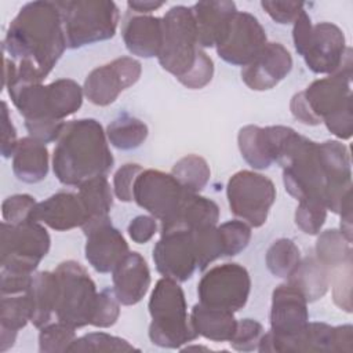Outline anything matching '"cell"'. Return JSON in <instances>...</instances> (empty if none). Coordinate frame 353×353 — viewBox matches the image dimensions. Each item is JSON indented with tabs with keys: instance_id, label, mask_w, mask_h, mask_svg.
Here are the masks:
<instances>
[{
	"instance_id": "cell-29",
	"label": "cell",
	"mask_w": 353,
	"mask_h": 353,
	"mask_svg": "<svg viewBox=\"0 0 353 353\" xmlns=\"http://www.w3.org/2000/svg\"><path fill=\"white\" fill-rule=\"evenodd\" d=\"M309 302L323 298L330 287V270L314 254L301 259L298 268L287 279Z\"/></svg>"
},
{
	"instance_id": "cell-11",
	"label": "cell",
	"mask_w": 353,
	"mask_h": 353,
	"mask_svg": "<svg viewBox=\"0 0 353 353\" xmlns=\"http://www.w3.org/2000/svg\"><path fill=\"white\" fill-rule=\"evenodd\" d=\"M250 291L251 279L248 270L234 262L211 268L197 284V295L201 305L232 313L245 306Z\"/></svg>"
},
{
	"instance_id": "cell-3",
	"label": "cell",
	"mask_w": 353,
	"mask_h": 353,
	"mask_svg": "<svg viewBox=\"0 0 353 353\" xmlns=\"http://www.w3.org/2000/svg\"><path fill=\"white\" fill-rule=\"evenodd\" d=\"M114 159L109 149L106 132L95 119L66 121L52 153V171L68 186L106 175Z\"/></svg>"
},
{
	"instance_id": "cell-42",
	"label": "cell",
	"mask_w": 353,
	"mask_h": 353,
	"mask_svg": "<svg viewBox=\"0 0 353 353\" xmlns=\"http://www.w3.org/2000/svg\"><path fill=\"white\" fill-rule=\"evenodd\" d=\"M327 207L320 201H299L295 210V225L305 234H319L327 219Z\"/></svg>"
},
{
	"instance_id": "cell-15",
	"label": "cell",
	"mask_w": 353,
	"mask_h": 353,
	"mask_svg": "<svg viewBox=\"0 0 353 353\" xmlns=\"http://www.w3.org/2000/svg\"><path fill=\"white\" fill-rule=\"evenodd\" d=\"M153 261L164 277L178 283L189 280L197 269L192 232L185 228L160 230V239L153 247Z\"/></svg>"
},
{
	"instance_id": "cell-36",
	"label": "cell",
	"mask_w": 353,
	"mask_h": 353,
	"mask_svg": "<svg viewBox=\"0 0 353 353\" xmlns=\"http://www.w3.org/2000/svg\"><path fill=\"white\" fill-rule=\"evenodd\" d=\"M301 251L298 245L285 237L277 239L266 251V266L269 272L280 279H288L301 262Z\"/></svg>"
},
{
	"instance_id": "cell-26",
	"label": "cell",
	"mask_w": 353,
	"mask_h": 353,
	"mask_svg": "<svg viewBox=\"0 0 353 353\" xmlns=\"http://www.w3.org/2000/svg\"><path fill=\"white\" fill-rule=\"evenodd\" d=\"M12 172L22 182H41L48 174V149L46 143L32 137L21 138L12 154Z\"/></svg>"
},
{
	"instance_id": "cell-43",
	"label": "cell",
	"mask_w": 353,
	"mask_h": 353,
	"mask_svg": "<svg viewBox=\"0 0 353 353\" xmlns=\"http://www.w3.org/2000/svg\"><path fill=\"white\" fill-rule=\"evenodd\" d=\"M352 265L353 262H347L330 270L334 303L346 313L352 312Z\"/></svg>"
},
{
	"instance_id": "cell-6",
	"label": "cell",
	"mask_w": 353,
	"mask_h": 353,
	"mask_svg": "<svg viewBox=\"0 0 353 353\" xmlns=\"http://www.w3.org/2000/svg\"><path fill=\"white\" fill-rule=\"evenodd\" d=\"M68 48L109 40L116 34L120 11L110 0L57 1Z\"/></svg>"
},
{
	"instance_id": "cell-32",
	"label": "cell",
	"mask_w": 353,
	"mask_h": 353,
	"mask_svg": "<svg viewBox=\"0 0 353 353\" xmlns=\"http://www.w3.org/2000/svg\"><path fill=\"white\" fill-rule=\"evenodd\" d=\"M106 138L112 146L120 150H132L139 148L148 138V125L128 114L121 113L106 127Z\"/></svg>"
},
{
	"instance_id": "cell-9",
	"label": "cell",
	"mask_w": 353,
	"mask_h": 353,
	"mask_svg": "<svg viewBox=\"0 0 353 353\" xmlns=\"http://www.w3.org/2000/svg\"><path fill=\"white\" fill-rule=\"evenodd\" d=\"M58 280L55 316L73 328L91 324L98 291L85 268L76 261H63L54 270Z\"/></svg>"
},
{
	"instance_id": "cell-16",
	"label": "cell",
	"mask_w": 353,
	"mask_h": 353,
	"mask_svg": "<svg viewBox=\"0 0 353 353\" xmlns=\"http://www.w3.org/2000/svg\"><path fill=\"white\" fill-rule=\"evenodd\" d=\"M85 236L84 254L88 263L98 273H109L130 252L128 243L110 218L90 219L83 226Z\"/></svg>"
},
{
	"instance_id": "cell-39",
	"label": "cell",
	"mask_w": 353,
	"mask_h": 353,
	"mask_svg": "<svg viewBox=\"0 0 353 353\" xmlns=\"http://www.w3.org/2000/svg\"><path fill=\"white\" fill-rule=\"evenodd\" d=\"M76 328L62 323H48L39 332V352L41 353H63L76 339Z\"/></svg>"
},
{
	"instance_id": "cell-34",
	"label": "cell",
	"mask_w": 353,
	"mask_h": 353,
	"mask_svg": "<svg viewBox=\"0 0 353 353\" xmlns=\"http://www.w3.org/2000/svg\"><path fill=\"white\" fill-rule=\"evenodd\" d=\"M314 255L328 270H332L343 263L353 262L352 243L345 239L339 229H327L319 233Z\"/></svg>"
},
{
	"instance_id": "cell-37",
	"label": "cell",
	"mask_w": 353,
	"mask_h": 353,
	"mask_svg": "<svg viewBox=\"0 0 353 353\" xmlns=\"http://www.w3.org/2000/svg\"><path fill=\"white\" fill-rule=\"evenodd\" d=\"M190 232L196 250L197 269L205 270L210 266V263L223 256V243L221 232L216 225L192 229Z\"/></svg>"
},
{
	"instance_id": "cell-27",
	"label": "cell",
	"mask_w": 353,
	"mask_h": 353,
	"mask_svg": "<svg viewBox=\"0 0 353 353\" xmlns=\"http://www.w3.org/2000/svg\"><path fill=\"white\" fill-rule=\"evenodd\" d=\"M219 221L218 204L199 193H188L182 201V205L176 215L167 223L161 225V230L172 228L197 229L203 226L216 225Z\"/></svg>"
},
{
	"instance_id": "cell-8",
	"label": "cell",
	"mask_w": 353,
	"mask_h": 353,
	"mask_svg": "<svg viewBox=\"0 0 353 353\" xmlns=\"http://www.w3.org/2000/svg\"><path fill=\"white\" fill-rule=\"evenodd\" d=\"M51 239L40 222L1 223L0 273L32 276L41 259L48 254Z\"/></svg>"
},
{
	"instance_id": "cell-53",
	"label": "cell",
	"mask_w": 353,
	"mask_h": 353,
	"mask_svg": "<svg viewBox=\"0 0 353 353\" xmlns=\"http://www.w3.org/2000/svg\"><path fill=\"white\" fill-rule=\"evenodd\" d=\"M341 215V223H339V232L345 236L347 241L352 243L353 237V225H352V196L345 200V203L341 207L339 211Z\"/></svg>"
},
{
	"instance_id": "cell-41",
	"label": "cell",
	"mask_w": 353,
	"mask_h": 353,
	"mask_svg": "<svg viewBox=\"0 0 353 353\" xmlns=\"http://www.w3.org/2000/svg\"><path fill=\"white\" fill-rule=\"evenodd\" d=\"M223 243V256H234L247 248L251 240V226L244 221L230 219L218 226Z\"/></svg>"
},
{
	"instance_id": "cell-51",
	"label": "cell",
	"mask_w": 353,
	"mask_h": 353,
	"mask_svg": "<svg viewBox=\"0 0 353 353\" xmlns=\"http://www.w3.org/2000/svg\"><path fill=\"white\" fill-rule=\"evenodd\" d=\"M18 138H17V130L11 121L10 112L7 102H1V146L0 152L4 159H8L14 154L17 145H18Z\"/></svg>"
},
{
	"instance_id": "cell-28",
	"label": "cell",
	"mask_w": 353,
	"mask_h": 353,
	"mask_svg": "<svg viewBox=\"0 0 353 353\" xmlns=\"http://www.w3.org/2000/svg\"><path fill=\"white\" fill-rule=\"evenodd\" d=\"M190 323L199 336L214 342H229L237 327L232 312L208 307L200 302L192 307Z\"/></svg>"
},
{
	"instance_id": "cell-13",
	"label": "cell",
	"mask_w": 353,
	"mask_h": 353,
	"mask_svg": "<svg viewBox=\"0 0 353 353\" xmlns=\"http://www.w3.org/2000/svg\"><path fill=\"white\" fill-rule=\"evenodd\" d=\"M188 193L171 172L148 168L137 176L132 199L163 225L176 215Z\"/></svg>"
},
{
	"instance_id": "cell-21",
	"label": "cell",
	"mask_w": 353,
	"mask_h": 353,
	"mask_svg": "<svg viewBox=\"0 0 353 353\" xmlns=\"http://www.w3.org/2000/svg\"><path fill=\"white\" fill-rule=\"evenodd\" d=\"M88 219V214L76 193L58 192L36 204L30 221L40 222L57 232H66L81 228Z\"/></svg>"
},
{
	"instance_id": "cell-38",
	"label": "cell",
	"mask_w": 353,
	"mask_h": 353,
	"mask_svg": "<svg viewBox=\"0 0 353 353\" xmlns=\"http://www.w3.org/2000/svg\"><path fill=\"white\" fill-rule=\"evenodd\" d=\"M30 321V309L25 292L15 295H1L0 330L17 332Z\"/></svg>"
},
{
	"instance_id": "cell-47",
	"label": "cell",
	"mask_w": 353,
	"mask_h": 353,
	"mask_svg": "<svg viewBox=\"0 0 353 353\" xmlns=\"http://www.w3.org/2000/svg\"><path fill=\"white\" fill-rule=\"evenodd\" d=\"M142 165L137 163H127L123 164L113 175V193L114 196L123 201V203H130L132 201V189H134V182L139 172L142 171Z\"/></svg>"
},
{
	"instance_id": "cell-31",
	"label": "cell",
	"mask_w": 353,
	"mask_h": 353,
	"mask_svg": "<svg viewBox=\"0 0 353 353\" xmlns=\"http://www.w3.org/2000/svg\"><path fill=\"white\" fill-rule=\"evenodd\" d=\"M84 91L80 84L72 79H58L47 84V105L50 116L54 120L63 121L74 114L83 103Z\"/></svg>"
},
{
	"instance_id": "cell-40",
	"label": "cell",
	"mask_w": 353,
	"mask_h": 353,
	"mask_svg": "<svg viewBox=\"0 0 353 353\" xmlns=\"http://www.w3.org/2000/svg\"><path fill=\"white\" fill-rule=\"evenodd\" d=\"M139 350L128 341L106 332H90L76 338L69 352H134Z\"/></svg>"
},
{
	"instance_id": "cell-2",
	"label": "cell",
	"mask_w": 353,
	"mask_h": 353,
	"mask_svg": "<svg viewBox=\"0 0 353 353\" xmlns=\"http://www.w3.org/2000/svg\"><path fill=\"white\" fill-rule=\"evenodd\" d=\"M292 116L306 125L324 123L338 139L353 134L352 110V48L347 47L336 72L312 81L303 91L294 94L290 102Z\"/></svg>"
},
{
	"instance_id": "cell-12",
	"label": "cell",
	"mask_w": 353,
	"mask_h": 353,
	"mask_svg": "<svg viewBox=\"0 0 353 353\" xmlns=\"http://www.w3.org/2000/svg\"><path fill=\"white\" fill-rule=\"evenodd\" d=\"M268 43L261 22L247 11L236 10L226 21L216 43V54L234 66L248 65Z\"/></svg>"
},
{
	"instance_id": "cell-25",
	"label": "cell",
	"mask_w": 353,
	"mask_h": 353,
	"mask_svg": "<svg viewBox=\"0 0 353 353\" xmlns=\"http://www.w3.org/2000/svg\"><path fill=\"white\" fill-rule=\"evenodd\" d=\"M190 10L196 22L200 48H211L215 47L228 18L237 8L233 1L208 0L193 4Z\"/></svg>"
},
{
	"instance_id": "cell-33",
	"label": "cell",
	"mask_w": 353,
	"mask_h": 353,
	"mask_svg": "<svg viewBox=\"0 0 353 353\" xmlns=\"http://www.w3.org/2000/svg\"><path fill=\"white\" fill-rule=\"evenodd\" d=\"M88 219L108 218L113 205V192L106 175L92 178L79 186L77 192Z\"/></svg>"
},
{
	"instance_id": "cell-22",
	"label": "cell",
	"mask_w": 353,
	"mask_h": 353,
	"mask_svg": "<svg viewBox=\"0 0 353 353\" xmlns=\"http://www.w3.org/2000/svg\"><path fill=\"white\" fill-rule=\"evenodd\" d=\"M113 291L119 302L131 306L142 301L150 287V270L145 258L130 251L112 270Z\"/></svg>"
},
{
	"instance_id": "cell-44",
	"label": "cell",
	"mask_w": 353,
	"mask_h": 353,
	"mask_svg": "<svg viewBox=\"0 0 353 353\" xmlns=\"http://www.w3.org/2000/svg\"><path fill=\"white\" fill-rule=\"evenodd\" d=\"M263 334L265 331L261 323L252 319H241L237 321L236 331L229 343L237 352H254L258 350Z\"/></svg>"
},
{
	"instance_id": "cell-46",
	"label": "cell",
	"mask_w": 353,
	"mask_h": 353,
	"mask_svg": "<svg viewBox=\"0 0 353 353\" xmlns=\"http://www.w3.org/2000/svg\"><path fill=\"white\" fill-rule=\"evenodd\" d=\"M36 204L37 201L34 200V197L26 193L12 194L7 197L1 204V215L4 222L22 223L30 221V215Z\"/></svg>"
},
{
	"instance_id": "cell-35",
	"label": "cell",
	"mask_w": 353,
	"mask_h": 353,
	"mask_svg": "<svg viewBox=\"0 0 353 353\" xmlns=\"http://www.w3.org/2000/svg\"><path fill=\"white\" fill-rule=\"evenodd\" d=\"M171 174L185 190L199 193L207 186L211 170L204 157L199 154H186L172 165Z\"/></svg>"
},
{
	"instance_id": "cell-7",
	"label": "cell",
	"mask_w": 353,
	"mask_h": 353,
	"mask_svg": "<svg viewBox=\"0 0 353 353\" xmlns=\"http://www.w3.org/2000/svg\"><path fill=\"white\" fill-rule=\"evenodd\" d=\"M163 41L157 55L160 66L176 77H185L196 65L200 51L197 28L190 7L174 6L164 17Z\"/></svg>"
},
{
	"instance_id": "cell-5",
	"label": "cell",
	"mask_w": 353,
	"mask_h": 353,
	"mask_svg": "<svg viewBox=\"0 0 353 353\" xmlns=\"http://www.w3.org/2000/svg\"><path fill=\"white\" fill-rule=\"evenodd\" d=\"M148 309L152 319L148 335L153 345L179 349L199 338L188 316L185 292L178 281L168 277L157 280Z\"/></svg>"
},
{
	"instance_id": "cell-4",
	"label": "cell",
	"mask_w": 353,
	"mask_h": 353,
	"mask_svg": "<svg viewBox=\"0 0 353 353\" xmlns=\"http://www.w3.org/2000/svg\"><path fill=\"white\" fill-rule=\"evenodd\" d=\"M274 163L283 170L285 190L298 201H320L325 205V174L319 143L285 125L266 127Z\"/></svg>"
},
{
	"instance_id": "cell-10",
	"label": "cell",
	"mask_w": 353,
	"mask_h": 353,
	"mask_svg": "<svg viewBox=\"0 0 353 353\" xmlns=\"http://www.w3.org/2000/svg\"><path fill=\"white\" fill-rule=\"evenodd\" d=\"M226 199L234 216L251 228H261L276 201V188L270 178L251 170H241L229 178Z\"/></svg>"
},
{
	"instance_id": "cell-48",
	"label": "cell",
	"mask_w": 353,
	"mask_h": 353,
	"mask_svg": "<svg viewBox=\"0 0 353 353\" xmlns=\"http://www.w3.org/2000/svg\"><path fill=\"white\" fill-rule=\"evenodd\" d=\"M262 8L266 14L277 23L288 25L294 23L296 18L305 11V3L301 1H274V0H262Z\"/></svg>"
},
{
	"instance_id": "cell-20",
	"label": "cell",
	"mask_w": 353,
	"mask_h": 353,
	"mask_svg": "<svg viewBox=\"0 0 353 353\" xmlns=\"http://www.w3.org/2000/svg\"><path fill=\"white\" fill-rule=\"evenodd\" d=\"M292 69V57L280 43H266L262 51L241 69L243 83L254 91L274 88Z\"/></svg>"
},
{
	"instance_id": "cell-1",
	"label": "cell",
	"mask_w": 353,
	"mask_h": 353,
	"mask_svg": "<svg viewBox=\"0 0 353 353\" xmlns=\"http://www.w3.org/2000/svg\"><path fill=\"white\" fill-rule=\"evenodd\" d=\"M65 48L66 39L57 1L37 0L22 6L3 40L6 57L17 65L15 79L36 83H43Z\"/></svg>"
},
{
	"instance_id": "cell-24",
	"label": "cell",
	"mask_w": 353,
	"mask_h": 353,
	"mask_svg": "<svg viewBox=\"0 0 353 353\" xmlns=\"http://www.w3.org/2000/svg\"><path fill=\"white\" fill-rule=\"evenodd\" d=\"M30 309V323L36 328L47 325L57 309L58 280L54 272H34L25 291Z\"/></svg>"
},
{
	"instance_id": "cell-18",
	"label": "cell",
	"mask_w": 353,
	"mask_h": 353,
	"mask_svg": "<svg viewBox=\"0 0 353 353\" xmlns=\"http://www.w3.org/2000/svg\"><path fill=\"white\" fill-rule=\"evenodd\" d=\"M325 174V207L339 214L342 204L352 196V163L345 143L330 139L319 143Z\"/></svg>"
},
{
	"instance_id": "cell-49",
	"label": "cell",
	"mask_w": 353,
	"mask_h": 353,
	"mask_svg": "<svg viewBox=\"0 0 353 353\" xmlns=\"http://www.w3.org/2000/svg\"><path fill=\"white\" fill-rule=\"evenodd\" d=\"M212 76H214V62L210 58V55L204 50H201L194 68L178 81L186 88L200 90L212 80Z\"/></svg>"
},
{
	"instance_id": "cell-54",
	"label": "cell",
	"mask_w": 353,
	"mask_h": 353,
	"mask_svg": "<svg viewBox=\"0 0 353 353\" xmlns=\"http://www.w3.org/2000/svg\"><path fill=\"white\" fill-rule=\"evenodd\" d=\"M164 6L163 1H149V0H130L127 1L128 11L135 14H146L149 15L152 11H156Z\"/></svg>"
},
{
	"instance_id": "cell-30",
	"label": "cell",
	"mask_w": 353,
	"mask_h": 353,
	"mask_svg": "<svg viewBox=\"0 0 353 353\" xmlns=\"http://www.w3.org/2000/svg\"><path fill=\"white\" fill-rule=\"evenodd\" d=\"M237 145L243 159L254 170H266L274 163L266 127L254 124L244 125L237 134Z\"/></svg>"
},
{
	"instance_id": "cell-14",
	"label": "cell",
	"mask_w": 353,
	"mask_h": 353,
	"mask_svg": "<svg viewBox=\"0 0 353 353\" xmlns=\"http://www.w3.org/2000/svg\"><path fill=\"white\" fill-rule=\"evenodd\" d=\"M142 73V65L132 57H119L92 69L84 80L85 98L97 106L113 103L119 95L134 85Z\"/></svg>"
},
{
	"instance_id": "cell-50",
	"label": "cell",
	"mask_w": 353,
	"mask_h": 353,
	"mask_svg": "<svg viewBox=\"0 0 353 353\" xmlns=\"http://www.w3.org/2000/svg\"><path fill=\"white\" fill-rule=\"evenodd\" d=\"M157 219L152 215H138L135 216L128 228V236L130 239L137 244H145L148 243L157 232Z\"/></svg>"
},
{
	"instance_id": "cell-17",
	"label": "cell",
	"mask_w": 353,
	"mask_h": 353,
	"mask_svg": "<svg viewBox=\"0 0 353 353\" xmlns=\"http://www.w3.org/2000/svg\"><path fill=\"white\" fill-rule=\"evenodd\" d=\"M346 50L342 29L324 21L312 26L301 57L313 73L331 74L341 66Z\"/></svg>"
},
{
	"instance_id": "cell-23",
	"label": "cell",
	"mask_w": 353,
	"mask_h": 353,
	"mask_svg": "<svg viewBox=\"0 0 353 353\" xmlns=\"http://www.w3.org/2000/svg\"><path fill=\"white\" fill-rule=\"evenodd\" d=\"M121 36L125 48L132 55L157 58L163 41L161 18L128 11L123 22Z\"/></svg>"
},
{
	"instance_id": "cell-45",
	"label": "cell",
	"mask_w": 353,
	"mask_h": 353,
	"mask_svg": "<svg viewBox=\"0 0 353 353\" xmlns=\"http://www.w3.org/2000/svg\"><path fill=\"white\" fill-rule=\"evenodd\" d=\"M120 302L114 295L113 288H103L98 292L94 316L90 325L108 328L112 327L120 316Z\"/></svg>"
},
{
	"instance_id": "cell-52",
	"label": "cell",
	"mask_w": 353,
	"mask_h": 353,
	"mask_svg": "<svg viewBox=\"0 0 353 353\" xmlns=\"http://www.w3.org/2000/svg\"><path fill=\"white\" fill-rule=\"evenodd\" d=\"M312 19L310 17L307 15L306 11H303L298 18L296 21L294 22V29H292V41H294V47H295V51L301 55L302 51H303V47L307 41V37L310 34V30H312Z\"/></svg>"
},
{
	"instance_id": "cell-19",
	"label": "cell",
	"mask_w": 353,
	"mask_h": 353,
	"mask_svg": "<svg viewBox=\"0 0 353 353\" xmlns=\"http://www.w3.org/2000/svg\"><path fill=\"white\" fill-rule=\"evenodd\" d=\"M270 335L283 339L298 334L309 323L307 301L288 281L277 285L272 294Z\"/></svg>"
}]
</instances>
